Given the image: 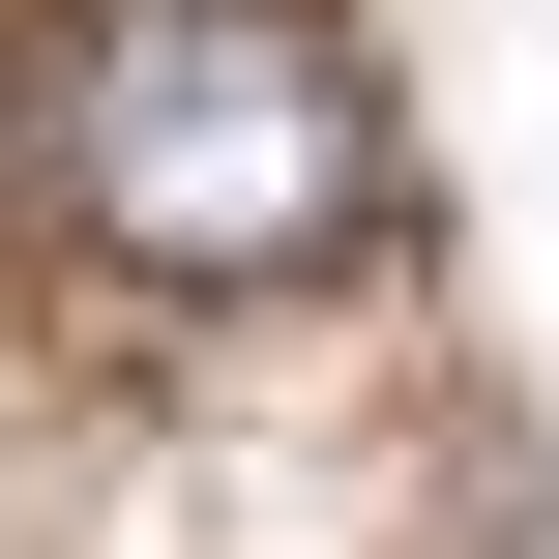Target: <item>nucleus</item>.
<instances>
[{"label":"nucleus","instance_id":"1","mask_svg":"<svg viewBox=\"0 0 559 559\" xmlns=\"http://www.w3.org/2000/svg\"><path fill=\"white\" fill-rule=\"evenodd\" d=\"M29 177L147 295H295L383 236V59H354V0H88L29 88Z\"/></svg>","mask_w":559,"mask_h":559}]
</instances>
